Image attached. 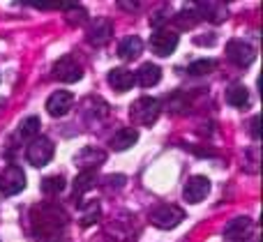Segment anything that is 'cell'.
Segmentation results:
<instances>
[{
  "mask_svg": "<svg viewBox=\"0 0 263 242\" xmlns=\"http://www.w3.org/2000/svg\"><path fill=\"white\" fill-rule=\"evenodd\" d=\"M65 212L60 208L53 206H44V208H35L32 210V233H35L37 240L42 238H58L63 233V226H65Z\"/></svg>",
  "mask_w": 263,
  "mask_h": 242,
  "instance_id": "1",
  "label": "cell"
},
{
  "mask_svg": "<svg viewBox=\"0 0 263 242\" xmlns=\"http://www.w3.org/2000/svg\"><path fill=\"white\" fill-rule=\"evenodd\" d=\"M159 111H162L159 99H155V97H141V99H136L134 104H132L129 113H132V118H134L139 125L150 127L153 123H157Z\"/></svg>",
  "mask_w": 263,
  "mask_h": 242,
  "instance_id": "2",
  "label": "cell"
},
{
  "mask_svg": "<svg viewBox=\"0 0 263 242\" xmlns=\"http://www.w3.org/2000/svg\"><path fill=\"white\" fill-rule=\"evenodd\" d=\"M26 157L32 166H46L53 159V143L46 136H35L26 150Z\"/></svg>",
  "mask_w": 263,
  "mask_h": 242,
  "instance_id": "3",
  "label": "cell"
},
{
  "mask_svg": "<svg viewBox=\"0 0 263 242\" xmlns=\"http://www.w3.org/2000/svg\"><path fill=\"white\" fill-rule=\"evenodd\" d=\"M182 219H185V212H182L178 206H159L157 210L150 212V221H153V226L164 229V231L176 229Z\"/></svg>",
  "mask_w": 263,
  "mask_h": 242,
  "instance_id": "4",
  "label": "cell"
},
{
  "mask_svg": "<svg viewBox=\"0 0 263 242\" xmlns=\"http://www.w3.org/2000/svg\"><path fill=\"white\" fill-rule=\"evenodd\" d=\"M23 189H26V173H23V169H18L16 164L7 166L3 173V180H0L3 196H14V194L23 192Z\"/></svg>",
  "mask_w": 263,
  "mask_h": 242,
  "instance_id": "5",
  "label": "cell"
},
{
  "mask_svg": "<svg viewBox=\"0 0 263 242\" xmlns=\"http://www.w3.org/2000/svg\"><path fill=\"white\" fill-rule=\"evenodd\" d=\"M254 49L247 44L245 39H231L227 44V58L231 60L238 67H247V65L254 63Z\"/></svg>",
  "mask_w": 263,
  "mask_h": 242,
  "instance_id": "6",
  "label": "cell"
},
{
  "mask_svg": "<svg viewBox=\"0 0 263 242\" xmlns=\"http://www.w3.org/2000/svg\"><path fill=\"white\" fill-rule=\"evenodd\" d=\"M53 76L63 83H77L83 76V69L72 55H65L53 65Z\"/></svg>",
  "mask_w": 263,
  "mask_h": 242,
  "instance_id": "7",
  "label": "cell"
},
{
  "mask_svg": "<svg viewBox=\"0 0 263 242\" xmlns=\"http://www.w3.org/2000/svg\"><path fill=\"white\" fill-rule=\"evenodd\" d=\"M104 162H106V152L100 150V148H92V146L81 148V150L77 152V157H74V164L81 171H95V169H100Z\"/></svg>",
  "mask_w": 263,
  "mask_h": 242,
  "instance_id": "8",
  "label": "cell"
},
{
  "mask_svg": "<svg viewBox=\"0 0 263 242\" xmlns=\"http://www.w3.org/2000/svg\"><path fill=\"white\" fill-rule=\"evenodd\" d=\"M176 46H178V35L171 30H157L150 37V49H153V53L159 55V58L171 55L173 51H176Z\"/></svg>",
  "mask_w": 263,
  "mask_h": 242,
  "instance_id": "9",
  "label": "cell"
},
{
  "mask_svg": "<svg viewBox=\"0 0 263 242\" xmlns=\"http://www.w3.org/2000/svg\"><path fill=\"white\" fill-rule=\"evenodd\" d=\"M210 192V180L205 175H194V178L187 180L185 189H182V196L190 203H201Z\"/></svg>",
  "mask_w": 263,
  "mask_h": 242,
  "instance_id": "10",
  "label": "cell"
},
{
  "mask_svg": "<svg viewBox=\"0 0 263 242\" xmlns=\"http://www.w3.org/2000/svg\"><path fill=\"white\" fill-rule=\"evenodd\" d=\"M111 35H114V26H111L106 18H97V21H92L90 26H88V30H86V37H88V42H90L92 46L109 44Z\"/></svg>",
  "mask_w": 263,
  "mask_h": 242,
  "instance_id": "11",
  "label": "cell"
},
{
  "mask_svg": "<svg viewBox=\"0 0 263 242\" xmlns=\"http://www.w3.org/2000/svg\"><path fill=\"white\" fill-rule=\"evenodd\" d=\"M72 104H74L72 92L58 90V92H53V95L46 99V111H49V115H53V118H63V115L69 113Z\"/></svg>",
  "mask_w": 263,
  "mask_h": 242,
  "instance_id": "12",
  "label": "cell"
},
{
  "mask_svg": "<svg viewBox=\"0 0 263 242\" xmlns=\"http://www.w3.org/2000/svg\"><path fill=\"white\" fill-rule=\"evenodd\" d=\"M194 12L199 14V18H208V21H215V23H222L229 16L227 5L222 3H199L194 5Z\"/></svg>",
  "mask_w": 263,
  "mask_h": 242,
  "instance_id": "13",
  "label": "cell"
},
{
  "mask_svg": "<svg viewBox=\"0 0 263 242\" xmlns=\"http://www.w3.org/2000/svg\"><path fill=\"white\" fill-rule=\"evenodd\" d=\"M250 231H252V219L250 217H236V219H231L227 224L224 235H227V240H247Z\"/></svg>",
  "mask_w": 263,
  "mask_h": 242,
  "instance_id": "14",
  "label": "cell"
},
{
  "mask_svg": "<svg viewBox=\"0 0 263 242\" xmlns=\"http://www.w3.org/2000/svg\"><path fill=\"white\" fill-rule=\"evenodd\" d=\"M159 78H162V69H159L157 65H153V63H143L139 67V72H136L134 81L139 83V86H143V88H153V86H157L159 83Z\"/></svg>",
  "mask_w": 263,
  "mask_h": 242,
  "instance_id": "15",
  "label": "cell"
},
{
  "mask_svg": "<svg viewBox=\"0 0 263 242\" xmlns=\"http://www.w3.org/2000/svg\"><path fill=\"white\" fill-rule=\"evenodd\" d=\"M109 86L116 88L118 92H127L134 86V74L125 67H116L109 72Z\"/></svg>",
  "mask_w": 263,
  "mask_h": 242,
  "instance_id": "16",
  "label": "cell"
},
{
  "mask_svg": "<svg viewBox=\"0 0 263 242\" xmlns=\"http://www.w3.org/2000/svg\"><path fill=\"white\" fill-rule=\"evenodd\" d=\"M136 141H139V132L132 127H125V129H118V132L114 134L111 148H114V150H129Z\"/></svg>",
  "mask_w": 263,
  "mask_h": 242,
  "instance_id": "17",
  "label": "cell"
},
{
  "mask_svg": "<svg viewBox=\"0 0 263 242\" xmlns=\"http://www.w3.org/2000/svg\"><path fill=\"white\" fill-rule=\"evenodd\" d=\"M141 51H143V42H141L136 35L125 37V39L120 42V46H118V55H120L123 60H134V58H139Z\"/></svg>",
  "mask_w": 263,
  "mask_h": 242,
  "instance_id": "18",
  "label": "cell"
},
{
  "mask_svg": "<svg viewBox=\"0 0 263 242\" xmlns=\"http://www.w3.org/2000/svg\"><path fill=\"white\" fill-rule=\"evenodd\" d=\"M227 102L231 106H236V109H245V106L250 104V92H247L245 86L236 83V86H231L227 90Z\"/></svg>",
  "mask_w": 263,
  "mask_h": 242,
  "instance_id": "19",
  "label": "cell"
},
{
  "mask_svg": "<svg viewBox=\"0 0 263 242\" xmlns=\"http://www.w3.org/2000/svg\"><path fill=\"white\" fill-rule=\"evenodd\" d=\"M102 217V208L97 201H86L81 206V226H92L97 224Z\"/></svg>",
  "mask_w": 263,
  "mask_h": 242,
  "instance_id": "20",
  "label": "cell"
},
{
  "mask_svg": "<svg viewBox=\"0 0 263 242\" xmlns=\"http://www.w3.org/2000/svg\"><path fill=\"white\" fill-rule=\"evenodd\" d=\"M95 183H97L95 171H81V173L77 175V180H74V194L81 196V194L90 192V189L95 187Z\"/></svg>",
  "mask_w": 263,
  "mask_h": 242,
  "instance_id": "21",
  "label": "cell"
},
{
  "mask_svg": "<svg viewBox=\"0 0 263 242\" xmlns=\"http://www.w3.org/2000/svg\"><path fill=\"white\" fill-rule=\"evenodd\" d=\"M63 189H65L63 175H49V178L42 180V192H44L46 196H55V194H60Z\"/></svg>",
  "mask_w": 263,
  "mask_h": 242,
  "instance_id": "22",
  "label": "cell"
},
{
  "mask_svg": "<svg viewBox=\"0 0 263 242\" xmlns=\"http://www.w3.org/2000/svg\"><path fill=\"white\" fill-rule=\"evenodd\" d=\"M173 23H176L180 30H190V28H194L196 23H199V14L194 12V9H190V12H180V14H176L173 16Z\"/></svg>",
  "mask_w": 263,
  "mask_h": 242,
  "instance_id": "23",
  "label": "cell"
},
{
  "mask_svg": "<svg viewBox=\"0 0 263 242\" xmlns=\"http://www.w3.org/2000/svg\"><path fill=\"white\" fill-rule=\"evenodd\" d=\"M215 67H217V63H215L213 58H203V60H196V63H192L187 72H190L192 76H203V74L213 72Z\"/></svg>",
  "mask_w": 263,
  "mask_h": 242,
  "instance_id": "24",
  "label": "cell"
},
{
  "mask_svg": "<svg viewBox=\"0 0 263 242\" xmlns=\"http://www.w3.org/2000/svg\"><path fill=\"white\" fill-rule=\"evenodd\" d=\"M37 132H40V118L37 115L26 118L21 123V127H18V136H23V138H35Z\"/></svg>",
  "mask_w": 263,
  "mask_h": 242,
  "instance_id": "25",
  "label": "cell"
},
{
  "mask_svg": "<svg viewBox=\"0 0 263 242\" xmlns=\"http://www.w3.org/2000/svg\"><path fill=\"white\" fill-rule=\"evenodd\" d=\"M63 9L67 12V18L69 23H81L86 18V9L81 5H63Z\"/></svg>",
  "mask_w": 263,
  "mask_h": 242,
  "instance_id": "26",
  "label": "cell"
},
{
  "mask_svg": "<svg viewBox=\"0 0 263 242\" xmlns=\"http://www.w3.org/2000/svg\"><path fill=\"white\" fill-rule=\"evenodd\" d=\"M256 127H259V118H254V120H252V136H254V138H259V129H256Z\"/></svg>",
  "mask_w": 263,
  "mask_h": 242,
  "instance_id": "27",
  "label": "cell"
}]
</instances>
